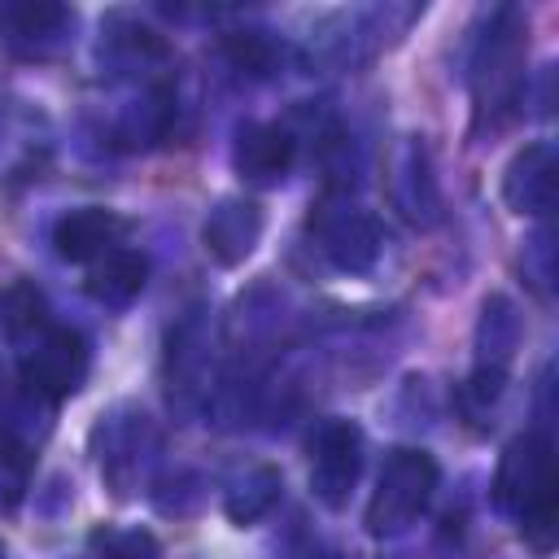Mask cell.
<instances>
[{
  "label": "cell",
  "instance_id": "7a4b0ae2",
  "mask_svg": "<svg viewBox=\"0 0 559 559\" xmlns=\"http://www.w3.org/2000/svg\"><path fill=\"white\" fill-rule=\"evenodd\" d=\"M528 22L520 9L498 4L485 26L476 31L472 57H467V83H472V118L485 131H498L515 105L528 92Z\"/></svg>",
  "mask_w": 559,
  "mask_h": 559
},
{
  "label": "cell",
  "instance_id": "7402d4cb",
  "mask_svg": "<svg viewBox=\"0 0 559 559\" xmlns=\"http://www.w3.org/2000/svg\"><path fill=\"white\" fill-rule=\"evenodd\" d=\"M87 555L92 559H162V546L148 528H118V524H100L87 537Z\"/></svg>",
  "mask_w": 559,
  "mask_h": 559
},
{
  "label": "cell",
  "instance_id": "9a60e30c",
  "mask_svg": "<svg viewBox=\"0 0 559 559\" xmlns=\"http://www.w3.org/2000/svg\"><path fill=\"white\" fill-rule=\"evenodd\" d=\"M266 214L253 197H218L201 223V245L218 266H240L262 240Z\"/></svg>",
  "mask_w": 559,
  "mask_h": 559
},
{
  "label": "cell",
  "instance_id": "5b68a950",
  "mask_svg": "<svg viewBox=\"0 0 559 559\" xmlns=\"http://www.w3.org/2000/svg\"><path fill=\"white\" fill-rule=\"evenodd\" d=\"M441 485V467L419 445H397L384 454L376 489L367 498V533L371 537H397L406 533L432 502Z\"/></svg>",
  "mask_w": 559,
  "mask_h": 559
},
{
  "label": "cell",
  "instance_id": "9c48e42d",
  "mask_svg": "<svg viewBox=\"0 0 559 559\" xmlns=\"http://www.w3.org/2000/svg\"><path fill=\"white\" fill-rule=\"evenodd\" d=\"M362 459H367V437L354 419H323L314 432H310V493L341 511L362 476Z\"/></svg>",
  "mask_w": 559,
  "mask_h": 559
},
{
  "label": "cell",
  "instance_id": "ffe728a7",
  "mask_svg": "<svg viewBox=\"0 0 559 559\" xmlns=\"http://www.w3.org/2000/svg\"><path fill=\"white\" fill-rule=\"evenodd\" d=\"M284 498V476L271 463H249L245 472H236L223 489V515L236 528H249L258 520H266Z\"/></svg>",
  "mask_w": 559,
  "mask_h": 559
},
{
  "label": "cell",
  "instance_id": "603a6c76",
  "mask_svg": "<svg viewBox=\"0 0 559 559\" xmlns=\"http://www.w3.org/2000/svg\"><path fill=\"white\" fill-rule=\"evenodd\" d=\"M524 275L533 280V288L542 297H550V284H555V245H550V227H537L524 245Z\"/></svg>",
  "mask_w": 559,
  "mask_h": 559
},
{
  "label": "cell",
  "instance_id": "d6986e66",
  "mask_svg": "<svg viewBox=\"0 0 559 559\" xmlns=\"http://www.w3.org/2000/svg\"><path fill=\"white\" fill-rule=\"evenodd\" d=\"M83 284H87V297L92 301H100L109 310H122V306H131L144 293V284H148V258L140 249H131V245H118V249H109L105 258H96L87 266V280Z\"/></svg>",
  "mask_w": 559,
  "mask_h": 559
},
{
  "label": "cell",
  "instance_id": "30bf717a",
  "mask_svg": "<svg viewBox=\"0 0 559 559\" xmlns=\"http://www.w3.org/2000/svg\"><path fill=\"white\" fill-rule=\"evenodd\" d=\"M79 13L61 0H4L0 4V44L13 57L48 61L70 48Z\"/></svg>",
  "mask_w": 559,
  "mask_h": 559
},
{
  "label": "cell",
  "instance_id": "6da1fadb",
  "mask_svg": "<svg viewBox=\"0 0 559 559\" xmlns=\"http://www.w3.org/2000/svg\"><path fill=\"white\" fill-rule=\"evenodd\" d=\"M493 507L520 528L533 550L555 546V515H559V476H555V437L550 419L524 428L498 459L493 472Z\"/></svg>",
  "mask_w": 559,
  "mask_h": 559
},
{
  "label": "cell",
  "instance_id": "ac0fdd59",
  "mask_svg": "<svg viewBox=\"0 0 559 559\" xmlns=\"http://www.w3.org/2000/svg\"><path fill=\"white\" fill-rule=\"evenodd\" d=\"M100 57L114 66V70H127V74H148L157 70L162 61H170V44L157 26H148L140 13H109L100 22Z\"/></svg>",
  "mask_w": 559,
  "mask_h": 559
},
{
  "label": "cell",
  "instance_id": "5bb4252c",
  "mask_svg": "<svg viewBox=\"0 0 559 559\" xmlns=\"http://www.w3.org/2000/svg\"><path fill=\"white\" fill-rule=\"evenodd\" d=\"M555 175H559V153L550 140L524 144L507 170H502V201L520 218H546L555 210Z\"/></svg>",
  "mask_w": 559,
  "mask_h": 559
},
{
  "label": "cell",
  "instance_id": "d4e9b609",
  "mask_svg": "<svg viewBox=\"0 0 559 559\" xmlns=\"http://www.w3.org/2000/svg\"><path fill=\"white\" fill-rule=\"evenodd\" d=\"M0 559H4V546H0Z\"/></svg>",
  "mask_w": 559,
  "mask_h": 559
},
{
  "label": "cell",
  "instance_id": "2e32d148",
  "mask_svg": "<svg viewBox=\"0 0 559 559\" xmlns=\"http://www.w3.org/2000/svg\"><path fill=\"white\" fill-rule=\"evenodd\" d=\"M297 162V135L280 122H262V118H249L236 127V140H231V166L240 179L249 183H280Z\"/></svg>",
  "mask_w": 559,
  "mask_h": 559
},
{
  "label": "cell",
  "instance_id": "8992f818",
  "mask_svg": "<svg viewBox=\"0 0 559 559\" xmlns=\"http://www.w3.org/2000/svg\"><path fill=\"white\" fill-rule=\"evenodd\" d=\"M157 428L153 419L131 406L118 402L109 406L96 424H92V454H96V472L105 480V489L114 498H135L140 485L148 480V467L157 459Z\"/></svg>",
  "mask_w": 559,
  "mask_h": 559
},
{
  "label": "cell",
  "instance_id": "ba28073f",
  "mask_svg": "<svg viewBox=\"0 0 559 559\" xmlns=\"http://www.w3.org/2000/svg\"><path fill=\"white\" fill-rule=\"evenodd\" d=\"M310 236L341 275H367L384 253L380 218L349 197H323L310 214Z\"/></svg>",
  "mask_w": 559,
  "mask_h": 559
},
{
  "label": "cell",
  "instance_id": "cb8c5ba5",
  "mask_svg": "<svg viewBox=\"0 0 559 559\" xmlns=\"http://www.w3.org/2000/svg\"><path fill=\"white\" fill-rule=\"evenodd\" d=\"M323 559H341V555H323Z\"/></svg>",
  "mask_w": 559,
  "mask_h": 559
},
{
  "label": "cell",
  "instance_id": "e0dca14e",
  "mask_svg": "<svg viewBox=\"0 0 559 559\" xmlns=\"http://www.w3.org/2000/svg\"><path fill=\"white\" fill-rule=\"evenodd\" d=\"M127 245V218L118 210H105V205H79V210H66L57 223H52V249L61 262H79V266H92L96 258H105L109 249Z\"/></svg>",
  "mask_w": 559,
  "mask_h": 559
},
{
  "label": "cell",
  "instance_id": "277c9868",
  "mask_svg": "<svg viewBox=\"0 0 559 559\" xmlns=\"http://www.w3.org/2000/svg\"><path fill=\"white\" fill-rule=\"evenodd\" d=\"M13 349H17V384L44 406L74 397L92 367L87 336L57 319H44L39 328H31L22 341H13Z\"/></svg>",
  "mask_w": 559,
  "mask_h": 559
},
{
  "label": "cell",
  "instance_id": "4fadbf2b",
  "mask_svg": "<svg viewBox=\"0 0 559 559\" xmlns=\"http://www.w3.org/2000/svg\"><path fill=\"white\" fill-rule=\"evenodd\" d=\"M175 114H179L175 87L166 79H144L140 92L127 105H118V114L109 122V144L114 148H127V153L153 148V144H162L170 135Z\"/></svg>",
  "mask_w": 559,
  "mask_h": 559
},
{
  "label": "cell",
  "instance_id": "52a82bcc",
  "mask_svg": "<svg viewBox=\"0 0 559 559\" xmlns=\"http://www.w3.org/2000/svg\"><path fill=\"white\" fill-rule=\"evenodd\" d=\"M520 341H524L520 306H515L507 293L485 297L480 319H476V336H472V349H476V354H472V376H467V384H463V406H467L472 415H485V411L498 406Z\"/></svg>",
  "mask_w": 559,
  "mask_h": 559
},
{
  "label": "cell",
  "instance_id": "8fae6325",
  "mask_svg": "<svg viewBox=\"0 0 559 559\" xmlns=\"http://www.w3.org/2000/svg\"><path fill=\"white\" fill-rule=\"evenodd\" d=\"M384 188H389V205L397 210L402 223L428 231L437 227L441 218V183H437V170H432V153L419 135H402L389 153V175H384Z\"/></svg>",
  "mask_w": 559,
  "mask_h": 559
},
{
  "label": "cell",
  "instance_id": "3957f363",
  "mask_svg": "<svg viewBox=\"0 0 559 559\" xmlns=\"http://www.w3.org/2000/svg\"><path fill=\"white\" fill-rule=\"evenodd\" d=\"M162 380H166V402L179 419H197L218 389V341L210 332L205 306L183 310L170 332H166V354H162Z\"/></svg>",
  "mask_w": 559,
  "mask_h": 559
},
{
  "label": "cell",
  "instance_id": "44dd1931",
  "mask_svg": "<svg viewBox=\"0 0 559 559\" xmlns=\"http://www.w3.org/2000/svg\"><path fill=\"white\" fill-rule=\"evenodd\" d=\"M223 57H227L231 70H240L249 79H271V74L284 70L288 44L266 26H240V31L223 35Z\"/></svg>",
  "mask_w": 559,
  "mask_h": 559
},
{
  "label": "cell",
  "instance_id": "7c38bea8",
  "mask_svg": "<svg viewBox=\"0 0 559 559\" xmlns=\"http://www.w3.org/2000/svg\"><path fill=\"white\" fill-rule=\"evenodd\" d=\"M424 9L415 4H376V9H345L323 31V57L336 66H354L371 52H380L393 35H402Z\"/></svg>",
  "mask_w": 559,
  "mask_h": 559
}]
</instances>
